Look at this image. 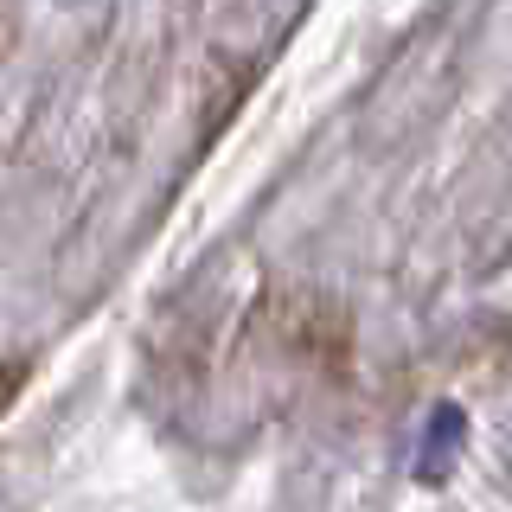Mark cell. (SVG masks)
<instances>
[{"label": "cell", "mask_w": 512, "mask_h": 512, "mask_svg": "<svg viewBox=\"0 0 512 512\" xmlns=\"http://www.w3.org/2000/svg\"><path fill=\"white\" fill-rule=\"evenodd\" d=\"M13 384H20V372H0V410H7V397H13Z\"/></svg>", "instance_id": "1"}]
</instances>
